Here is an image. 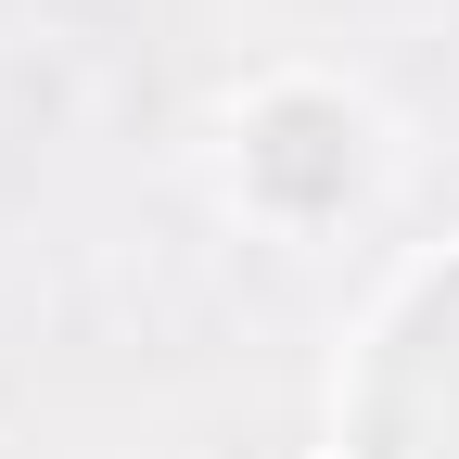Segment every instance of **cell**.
I'll list each match as a JSON object with an SVG mask.
<instances>
[{
    "mask_svg": "<svg viewBox=\"0 0 459 459\" xmlns=\"http://www.w3.org/2000/svg\"><path fill=\"white\" fill-rule=\"evenodd\" d=\"M255 179L294 192V204H319V192L358 179V128H344L332 102H268L255 115Z\"/></svg>",
    "mask_w": 459,
    "mask_h": 459,
    "instance_id": "6da1fadb",
    "label": "cell"
}]
</instances>
